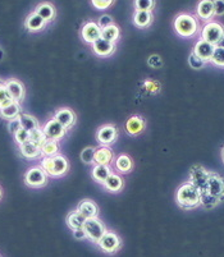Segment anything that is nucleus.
Returning a JSON list of instances; mask_svg holds the SVG:
<instances>
[{"instance_id": "obj_1", "label": "nucleus", "mask_w": 224, "mask_h": 257, "mask_svg": "<svg viewBox=\"0 0 224 257\" xmlns=\"http://www.w3.org/2000/svg\"><path fill=\"white\" fill-rule=\"evenodd\" d=\"M176 201L181 209L192 210L195 207L200 206L201 193L197 189V187L193 186L191 182H186L177 189Z\"/></svg>"}, {"instance_id": "obj_2", "label": "nucleus", "mask_w": 224, "mask_h": 257, "mask_svg": "<svg viewBox=\"0 0 224 257\" xmlns=\"http://www.w3.org/2000/svg\"><path fill=\"white\" fill-rule=\"evenodd\" d=\"M40 167L45 170L48 177L53 178H59L68 173L69 170V161L67 160L64 155L58 154L54 156H46L43 158L40 163Z\"/></svg>"}, {"instance_id": "obj_3", "label": "nucleus", "mask_w": 224, "mask_h": 257, "mask_svg": "<svg viewBox=\"0 0 224 257\" xmlns=\"http://www.w3.org/2000/svg\"><path fill=\"white\" fill-rule=\"evenodd\" d=\"M23 182L30 188H43L48 184L49 177L40 165H36L27 169L23 175Z\"/></svg>"}, {"instance_id": "obj_4", "label": "nucleus", "mask_w": 224, "mask_h": 257, "mask_svg": "<svg viewBox=\"0 0 224 257\" xmlns=\"http://www.w3.org/2000/svg\"><path fill=\"white\" fill-rule=\"evenodd\" d=\"M197 21L190 15H179L174 20V30L182 37H192L197 31Z\"/></svg>"}, {"instance_id": "obj_5", "label": "nucleus", "mask_w": 224, "mask_h": 257, "mask_svg": "<svg viewBox=\"0 0 224 257\" xmlns=\"http://www.w3.org/2000/svg\"><path fill=\"white\" fill-rule=\"evenodd\" d=\"M201 193H206V195L211 196L219 202L224 200V178L218 173H210V177L206 182L205 189Z\"/></svg>"}, {"instance_id": "obj_6", "label": "nucleus", "mask_w": 224, "mask_h": 257, "mask_svg": "<svg viewBox=\"0 0 224 257\" xmlns=\"http://www.w3.org/2000/svg\"><path fill=\"white\" fill-rule=\"evenodd\" d=\"M82 229L86 234V238H88L91 242L96 243V244L100 240V238L106 232V228H105L104 223L99 218L86 219Z\"/></svg>"}, {"instance_id": "obj_7", "label": "nucleus", "mask_w": 224, "mask_h": 257, "mask_svg": "<svg viewBox=\"0 0 224 257\" xmlns=\"http://www.w3.org/2000/svg\"><path fill=\"white\" fill-rule=\"evenodd\" d=\"M118 136H120V131H118L116 124H111V123L102 124L96 131V141L101 146H110V145H113L118 140Z\"/></svg>"}, {"instance_id": "obj_8", "label": "nucleus", "mask_w": 224, "mask_h": 257, "mask_svg": "<svg viewBox=\"0 0 224 257\" xmlns=\"http://www.w3.org/2000/svg\"><path fill=\"white\" fill-rule=\"evenodd\" d=\"M224 37V27L218 22H209L205 25L201 32V39L213 44V45H219L221 39Z\"/></svg>"}, {"instance_id": "obj_9", "label": "nucleus", "mask_w": 224, "mask_h": 257, "mask_svg": "<svg viewBox=\"0 0 224 257\" xmlns=\"http://www.w3.org/2000/svg\"><path fill=\"white\" fill-rule=\"evenodd\" d=\"M41 130H43L46 139L54 140V141H58V142H59L62 139H64L65 135H67V130L60 124L59 121H58L54 116L49 119L45 124H44V127H41Z\"/></svg>"}, {"instance_id": "obj_10", "label": "nucleus", "mask_w": 224, "mask_h": 257, "mask_svg": "<svg viewBox=\"0 0 224 257\" xmlns=\"http://www.w3.org/2000/svg\"><path fill=\"white\" fill-rule=\"evenodd\" d=\"M100 249L104 251L105 253H116L118 252V249L122 246V242H121V238L113 232H105V234L100 238V240L97 242Z\"/></svg>"}, {"instance_id": "obj_11", "label": "nucleus", "mask_w": 224, "mask_h": 257, "mask_svg": "<svg viewBox=\"0 0 224 257\" xmlns=\"http://www.w3.org/2000/svg\"><path fill=\"white\" fill-rule=\"evenodd\" d=\"M209 170L205 169L201 165H193L190 170V181L191 183L195 187H197V189L200 191V193L205 189V186H206V182L210 177Z\"/></svg>"}, {"instance_id": "obj_12", "label": "nucleus", "mask_w": 224, "mask_h": 257, "mask_svg": "<svg viewBox=\"0 0 224 257\" xmlns=\"http://www.w3.org/2000/svg\"><path fill=\"white\" fill-rule=\"evenodd\" d=\"M53 116H54L67 131L72 130V128L76 125L77 115L72 109H69V107H59V109L55 110Z\"/></svg>"}, {"instance_id": "obj_13", "label": "nucleus", "mask_w": 224, "mask_h": 257, "mask_svg": "<svg viewBox=\"0 0 224 257\" xmlns=\"http://www.w3.org/2000/svg\"><path fill=\"white\" fill-rule=\"evenodd\" d=\"M4 85H6L7 90H8L9 95L13 99V101L22 102L23 99L26 96V88L25 85L21 82L20 79L17 78H9L7 81H4Z\"/></svg>"}, {"instance_id": "obj_14", "label": "nucleus", "mask_w": 224, "mask_h": 257, "mask_svg": "<svg viewBox=\"0 0 224 257\" xmlns=\"http://www.w3.org/2000/svg\"><path fill=\"white\" fill-rule=\"evenodd\" d=\"M126 132L130 135V136H139L146 128V120L142 118L141 115H131L130 118L126 121Z\"/></svg>"}, {"instance_id": "obj_15", "label": "nucleus", "mask_w": 224, "mask_h": 257, "mask_svg": "<svg viewBox=\"0 0 224 257\" xmlns=\"http://www.w3.org/2000/svg\"><path fill=\"white\" fill-rule=\"evenodd\" d=\"M100 35H101V29L96 22H92V21L86 22L81 29V37L86 44H92L96 41L97 39H100Z\"/></svg>"}, {"instance_id": "obj_16", "label": "nucleus", "mask_w": 224, "mask_h": 257, "mask_svg": "<svg viewBox=\"0 0 224 257\" xmlns=\"http://www.w3.org/2000/svg\"><path fill=\"white\" fill-rule=\"evenodd\" d=\"M91 49H92L94 54L97 55V57L106 58L114 54V51H116V44L109 43V41L100 37V39H97L96 41L91 44Z\"/></svg>"}, {"instance_id": "obj_17", "label": "nucleus", "mask_w": 224, "mask_h": 257, "mask_svg": "<svg viewBox=\"0 0 224 257\" xmlns=\"http://www.w3.org/2000/svg\"><path fill=\"white\" fill-rule=\"evenodd\" d=\"M214 49H215V45L207 43V41H205V40L201 39L196 43L192 53H195L196 55H197L200 59L204 60L205 63H209L210 59H211V57H213Z\"/></svg>"}, {"instance_id": "obj_18", "label": "nucleus", "mask_w": 224, "mask_h": 257, "mask_svg": "<svg viewBox=\"0 0 224 257\" xmlns=\"http://www.w3.org/2000/svg\"><path fill=\"white\" fill-rule=\"evenodd\" d=\"M76 210L80 212L85 219L97 218V215H99V206L96 205V202H94L92 200H88V198L80 201Z\"/></svg>"}, {"instance_id": "obj_19", "label": "nucleus", "mask_w": 224, "mask_h": 257, "mask_svg": "<svg viewBox=\"0 0 224 257\" xmlns=\"http://www.w3.org/2000/svg\"><path fill=\"white\" fill-rule=\"evenodd\" d=\"M113 160H114V153L110 149V146L96 147V153H95V164L109 165V167H110Z\"/></svg>"}, {"instance_id": "obj_20", "label": "nucleus", "mask_w": 224, "mask_h": 257, "mask_svg": "<svg viewBox=\"0 0 224 257\" xmlns=\"http://www.w3.org/2000/svg\"><path fill=\"white\" fill-rule=\"evenodd\" d=\"M123 186H125V181H123L122 177L113 172L110 173V175H109L108 178H106V181L104 182V184H102V187L110 193L121 192L123 189Z\"/></svg>"}, {"instance_id": "obj_21", "label": "nucleus", "mask_w": 224, "mask_h": 257, "mask_svg": "<svg viewBox=\"0 0 224 257\" xmlns=\"http://www.w3.org/2000/svg\"><path fill=\"white\" fill-rule=\"evenodd\" d=\"M18 150H20L21 155L25 159H27V160H34V159H37L41 156V149L31 141H27L25 144L20 145Z\"/></svg>"}, {"instance_id": "obj_22", "label": "nucleus", "mask_w": 224, "mask_h": 257, "mask_svg": "<svg viewBox=\"0 0 224 257\" xmlns=\"http://www.w3.org/2000/svg\"><path fill=\"white\" fill-rule=\"evenodd\" d=\"M45 21L37 15V13H35V12H32L31 15H29V17L26 18L25 21V27L29 32H39L45 29Z\"/></svg>"}, {"instance_id": "obj_23", "label": "nucleus", "mask_w": 224, "mask_h": 257, "mask_svg": "<svg viewBox=\"0 0 224 257\" xmlns=\"http://www.w3.org/2000/svg\"><path fill=\"white\" fill-rule=\"evenodd\" d=\"M21 113H22L21 102L12 101L11 104H8L7 106L0 109V118L6 119V120H11V119H15L17 116H20Z\"/></svg>"}, {"instance_id": "obj_24", "label": "nucleus", "mask_w": 224, "mask_h": 257, "mask_svg": "<svg viewBox=\"0 0 224 257\" xmlns=\"http://www.w3.org/2000/svg\"><path fill=\"white\" fill-rule=\"evenodd\" d=\"M111 173V168L109 165H97L95 164L92 170H91V177L94 179L96 183L99 184H104V182L106 181L109 175Z\"/></svg>"}, {"instance_id": "obj_25", "label": "nucleus", "mask_w": 224, "mask_h": 257, "mask_svg": "<svg viewBox=\"0 0 224 257\" xmlns=\"http://www.w3.org/2000/svg\"><path fill=\"white\" fill-rule=\"evenodd\" d=\"M35 13L40 16L46 23L51 22L55 18V8L51 3H41L36 7Z\"/></svg>"}, {"instance_id": "obj_26", "label": "nucleus", "mask_w": 224, "mask_h": 257, "mask_svg": "<svg viewBox=\"0 0 224 257\" xmlns=\"http://www.w3.org/2000/svg\"><path fill=\"white\" fill-rule=\"evenodd\" d=\"M153 22V13L145 11H136L134 15V23L139 29H146Z\"/></svg>"}, {"instance_id": "obj_27", "label": "nucleus", "mask_w": 224, "mask_h": 257, "mask_svg": "<svg viewBox=\"0 0 224 257\" xmlns=\"http://www.w3.org/2000/svg\"><path fill=\"white\" fill-rule=\"evenodd\" d=\"M116 168L118 169V172L122 173V174L132 172V169H134V160H132V158L128 156L127 154H121V155L116 159Z\"/></svg>"}, {"instance_id": "obj_28", "label": "nucleus", "mask_w": 224, "mask_h": 257, "mask_svg": "<svg viewBox=\"0 0 224 257\" xmlns=\"http://www.w3.org/2000/svg\"><path fill=\"white\" fill-rule=\"evenodd\" d=\"M100 37L104 40H106V41H109V43H113L116 44V41H118L121 37V30L118 26H116L113 23V25H109L106 26V27H102L101 29V35H100Z\"/></svg>"}, {"instance_id": "obj_29", "label": "nucleus", "mask_w": 224, "mask_h": 257, "mask_svg": "<svg viewBox=\"0 0 224 257\" xmlns=\"http://www.w3.org/2000/svg\"><path fill=\"white\" fill-rule=\"evenodd\" d=\"M197 16L201 20H210L214 16L213 0H201L197 4Z\"/></svg>"}, {"instance_id": "obj_30", "label": "nucleus", "mask_w": 224, "mask_h": 257, "mask_svg": "<svg viewBox=\"0 0 224 257\" xmlns=\"http://www.w3.org/2000/svg\"><path fill=\"white\" fill-rule=\"evenodd\" d=\"M86 219L83 218L82 215L80 212L77 211V210H73L68 214L65 221H67V225L72 229V230H76V229H81L83 228V224H85Z\"/></svg>"}, {"instance_id": "obj_31", "label": "nucleus", "mask_w": 224, "mask_h": 257, "mask_svg": "<svg viewBox=\"0 0 224 257\" xmlns=\"http://www.w3.org/2000/svg\"><path fill=\"white\" fill-rule=\"evenodd\" d=\"M20 120H21V127H22L23 130H27L29 132L37 130V128H40V123H39V120H37L34 115H31V114L21 113Z\"/></svg>"}, {"instance_id": "obj_32", "label": "nucleus", "mask_w": 224, "mask_h": 257, "mask_svg": "<svg viewBox=\"0 0 224 257\" xmlns=\"http://www.w3.org/2000/svg\"><path fill=\"white\" fill-rule=\"evenodd\" d=\"M41 149V156L46 158V156H54L58 155L60 151V146L59 142L54 141V140H48L44 142L43 146L40 147Z\"/></svg>"}, {"instance_id": "obj_33", "label": "nucleus", "mask_w": 224, "mask_h": 257, "mask_svg": "<svg viewBox=\"0 0 224 257\" xmlns=\"http://www.w3.org/2000/svg\"><path fill=\"white\" fill-rule=\"evenodd\" d=\"M95 153H96V147H92V146L85 147L80 155L83 164L86 165L95 164Z\"/></svg>"}, {"instance_id": "obj_34", "label": "nucleus", "mask_w": 224, "mask_h": 257, "mask_svg": "<svg viewBox=\"0 0 224 257\" xmlns=\"http://www.w3.org/2000/svg\"><path fill=\"white\" fill-rule=\"evenodd\" d=\"M210 63H213L216 67H220V68H224V48L223 46L216 45L215 49H214L213 57L210 59Z\"/></svg>"}, {"instance_id": "obj_35", "label": "nucleus", "mask_w": 224, "mask_h": 257, "mask_svg": "<svg viewBox=\"0 0 224 257\" xmlns=\"http://www.w3.org/2000/svg\"><path fill=\"white\" fill-rule=\"evenodd\" d=\"M30 141L34 142V144L37 145V146H39V147L43 146L44 142L46 141V137H45V135H44V132H43V130H41V127L37 128V130H35V131H31V132H30Z\"/></svg>"}, {"instance_id": "obj_36", "label": "nucleus", "mask_w": 224, "mask_h": 257, "mask_svg": "<svg viewBox=\"0 0 224 257\" xmlns=\"http://www.w3.org/2000/svg\"><path fill=\"white\" fill-rule=\"evenodd\" d=\"M12 101H13V99L9 95L8 90H7L6 85H4V81L0 79V109L7 106L8 104H11Z\"/></svg>"}, {"instance_id": "obj_37", "label": "nucleus", "mask_w": 224, "mask_h": 257, "mask_svg": "<svg viewBox=\"0 0 224 257\" xmlns=\"http://www.w3.org/2000/svg\"><path fill=\"white\" fill-rule=\"evenodd\" d=\"M154 7H155V0H135L136 11L153 12Z\"/></svg>"}, {"instance_id": "obj_38", "label": "nucleus", "mask_w": 224, "mask_h": 257, "mask_svg": "<svg viewBox=\"0 0 224 257\" xmlns=\"http://www.w3.org/2000/svg\"><path fill=\"white\" fill-rule=\"evenodd\" d=\"M13 137H15L16 144L20 146V145H22V144H25V142L30 141V132L27 130H23V128H21V130H18L17 132L13 135Z\"/></svg>"}, {"instance_id": "obj_39", "label": "nucleus", "mask_w": 224, "mask_h": 257, "mask_svg": "<svg viewBox=\"0 0 224 257\" xmlns=\"http://www.w3.org/2000/svg\"><path fill=\"white\" fill-rule=\"evenodd\" d=\"M188 64H190L191 68L193 69H201L204 68L206 63H205L202 59H200L195 53H191L190 57H188Z\"/></svg>"}, {"instance_id": "obj_40", "label": "nucleus", "mask_w": 224, "mask_h": 257, "mask_svg": "<svg viewBox=\"0 0 224 257\" xmlns=\"http://www.w3.org/2000/svg\"><path fill=\"white\" fill-rule=\"evenodd\" d=\"M142 87L145 91H148L150 93H158L160 91V85L156 81H150V79H146L142 83Z\"/></svg>"}, {"instance_id": "obj_41", "label": "nucleus", "mask_w": 224, "mask_h": 257, "mask_svg": "<svg viewBox=\"0 0 224 257\" xmlns=\"http://www.w3.org/2000/svg\"><path fill=\"white\" fill-rule=\"evenodd\" d=\"M113 3L114 0H91V4H92L96 9H99V11L108 9L109 7H111Z\"/></svg>"}, {"instance_id": "obj_42", "label": "nucleus", "mask_w": 224, "mask_h": 257, "mask_svg": "<svg viewBox=\"0 0 224 257\" xmlns=\"http://www.w3.org/2000/svg\"><path fill=\"white\" fill-rule=\"evenodd\" d=\"M148 64H149V67H151V68L159 69L160 67L163 65V60L159 55L154 54V55H150V57L148 58Z\"/></svg>"}, {"instance_id": "obj_43", "label": "nucleus", "mask_w": 224, "mask_h": 257, "mask_svg": "<svg viewBox=\"0 0 224 257\" xmlns=\"http://www.w3.org/2000/svg\"><path fill=\"white\" fill-rule=\"evenodd\" d=\"M21 120H20V116L15 119H11L8 120V131L12 133V135H15L18 130H21Z\"/></svg>"}, {"instance_id": "obj_44", "label": "nucleus", "mask_w": 224, "mask_h": 257, "mask_svg": "<svg viewBox=\"0 0 224 257\" xmlns=\"http://www.w3.org/2000/svg\"><path fill=\"white\" fill-rule=\"evenodd\" d=\"M214 16L224 15V0H214Z\"/></svg>"}, {"instance_id": "obj_45", "label": "nucleus", "mask_w": 224, "mask_h": 257, "mask_svg": "<svg viewBox=\"0 0 224 257\" xmlns=\"http://www.w3.org/2000/svg\"><path fill=\"white\" fill-rule=\"evenodd\" d=\"M97 25H99L100 29H102V27H106L109 25H113V20H111L110 16H102L99 22H97Z\"/></svg>"}, {"instance_id": "obj_46", "label": "nucleus", "mask_w": 224, "mask_h": 257, "mask_svg": "<svg viewBox=\"0 0 224 257\" xmlns=\"http://www.w3.org/2000/svg\"><path fill=\"white\" fill-rule=\"evenodd\" d=\"M73 235H74V238H77V239H83V238H86V234H85V232H83L82 228L73 230Z\"/></svg>"}, {"instance_id": "obj_47", "label": "nucleus", "mask_w": 224, "mask_h": 257, "mask_svg": "<svg viewBox=\"0 0 224 257\" xmlns=\"http://www.w3.org/2000/svg\"><path fill=\"white\" fill-rule=\"evenodd\" d=\"M221 160H223V164H224V146L221 149Z\"/></svg>"}, {"instance_id": "obj_48", "label": "nucleus", "mask_w": 224, "mask_h": 257, "mask_svg": "<svg viewBox=\"0 0 224 257\" xmlns=\"http://www.w3.org/2000/svg\"><path fill=\"white\" fill-rule=\"evenodd\" d=\"M2 197H3V189L0 187V200H2Z\"/></svg>"}, {"instance_id": "obj_49", "label": "nucleus", "mask_w": 224, "mask_h": 257, "mask_svg": "<svg viewBox=\"0 0 224 257\" xmlns=\"http://www.w3.org/2000/svg\"><path fill=\"white\" fill-rule=\"evenodd\" d=\"M219 46H223V48H224V37H223V39H221V41H220V44H219Z\"/></svg>"}]
</instances>
